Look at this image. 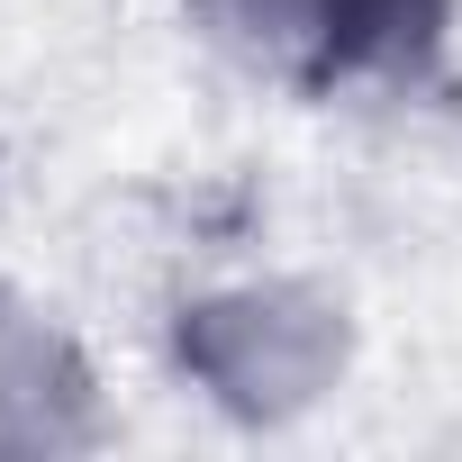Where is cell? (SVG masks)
<instances>
[{"label":"cell","mask_w":462,"mask_h":462,"mask_svg":"<svg viewBox=\"0 0 462 462\" xmlns=\"http://www.w3.org/2000/svg\"><path fill=\"white\" fill-rule=\"evenodd\" d=\"M100 417H91V372L73 336L0 291V453H64Z\"/></svg>","instance_id":"3"},{"label":"cell","mask_w":462,"mask_h":462,"mask_svg":"<svg viewBox=\"0 0 462 462\" xmlns=\"http://www.w3.org/2000/svg\"><path fill=\"white\" fill-rule=\"evenodd\" d=\"M181 372L236 417H300L345 372V318L300 282L217 291L181 309Z\"/></svg>","instance_id":"1"},{"label":"cell","mask_w":462,"mask_h":462,"mask_svg":"<svg viewBox=\"0 0 462 462\" xmlns=\"http://www.w3.org/2000/svg\"><path fill=\"white\" fill-rule=\"evenodd\" d=\"M190 19L273 82L336 91L363 73H408L426 64L444 0H190Z\"/></svg>","instance_id":"2"}]
</instances>
